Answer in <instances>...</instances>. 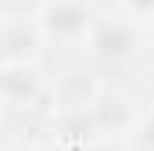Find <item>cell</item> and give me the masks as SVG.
Listing matches in <instances>:
<instances>
[{
    "instance_id": "9c48e42d",
    "label": "cell",
    "mask_w": 154,
    "mask_h": 151,
    "mask_svg": "<svg viewBox=\"0 0 154 151\" xmlns=\"http://www.w3.org/2000/svg\"><path fill=\"white\" fill-rule=\"evenodd\" d=\"M0 151H57L47 137H7Z\"/></svg>"
},
{
    "instance_id": "52a82bcc",
    "label": "cell",
    "mask_w": 154,
    "mask_h": 151,
    "mask_svg": "<svg viewBox=\"0 0 154 151\" xmlns=\"http://www.w3.org/2000/svg\"><path fill=\"white\" fill-rule=\"evenodd\" d=\"M125 148L129 151H154V97L143 101V112H140V119H136V126L129 130Z\"/></svg>"
},
{
    "instance_id": "7c38bea8",
    "label": "cell",
    "mask_w": 154,
    "mask_h": 151,
    "mask_svg": "<svg viewBox=\"0 0 154 151\" xmlns=\"http://www.w3.org/2000/svg\"><path fill=\"white\" fill-rule=\"evenodd\" d=\"M0 133H7V112H4V104H0Z\"/></svg>"
},
{
    "instance_id": "277c9868",
    "label": "cell",
    "mask_w": 154,
    "mask_h": 151,
    "mask_svg": "<svg viewBox=\"0 0 154 151\" xmlns=\"http://www.w3.org/2000/svg\"><path fill=\"white\" fill-rule=\"evenodd\" d=\"M47 72H50V101H47L50 115L90 112L108 83V76L97 72L86 58H54L47 61Z\"/></svg>"
},
{
    "instance_id": "ba28073f",
    "label": "cell",
    "mask_w": 154,
    "mask_h": 151,
    "mask_svg": "<svg viewBox=\"0 0 154 151\" xmlns=\"http://www.w3.org/2000/svg\"><path fill=\"white\" fill-rule=\"evenodd\" d=\"M100 4H108L111 11L125 14V18L136 22V25H143V22L154 14V0H100Z\"/></svg>"
},
{
    "instance_id": "8992f818",
    "label": "cell",
    "mask_w": 154,
    "mask_h": 151,
    "mask_svg": "<svg viewBox=\"0 0 154 151\" xmlns=\"http://www.w3.org/2000/svg\"><path fill=\"white\" fill-rule=\"evenodd\" d=\"M0 61H47L32 7H0Z\"/></svg>"
},
{
    "instance_id": "5b68a950",
    "label": "cell",
    "mask_w": 154,
    "mask_h": 151,
    "mask_svg": "<svg viewBox=\"0 0 154 151\" xmlns=\"http://www.w3.org/2000/svg\"><path fill=\"white\" fill-rule=\"evenodd\" d=\"M143 101H147V97H143L140 90H133L129 83H122V79H108L104 90H100V97H97L93 108H90V119H93L97 137L125 140L129 130L136 126L140 112H143Z\"/></svg>"
},
{
    "instance_id": "30bf717a",
    "label": "cell",
    "mask_w": 154,
    "mask_h": 151,
    "mask_svg": "<svg viewBox=\"0 0 154 151\" xmlns=\"http://www.w3.org/2000/svg\"><path fill=\"white\" fill-rule=\"evenodd\" d=\"M82 151H129V148H125V140H108V137H93V140H90V144H86Z\"/></svg>"
},
{
    "instance_id": "6da1fadb",
    "label": "cell",
    "mask_w": 154,
    "mask_h": 151,
    "mask_svg": "<svg viewBox=\"0 0 154 151\" xmlns=\"http://www.w3.org/2000/svg\"><path fill=\"white\" fill-rule=\"evenodd\" d=\"M147 54V43H143V29L136 22H129L125 14L111 11L108 4H100L93 25H90V36L82 43V58L111 79V72H125L133 69L136 61H143Z\"/></svg>"
},
{
    "instance_id": "8fae6325",
    "label": "cell",
    "mask_w": 154,
    "mask_h": 151,
    "mask_svg": "<svg viewBox=\"0 0 154 151\" xmlns=\"http://www.w3.org/2000/svg\"><path fill=\"white\" fill-rule=\"evenodd\" d=\"M140 29H143V43H147V54H154V14L147 18V22H143V25H140Z\"/></svg>"
},
{
    "instance_id": "3957f363",
    "label": "cell",
    "mask_w": 154,
    "mask_h": 151,
    "mask_svg": "<svg viewBox=\"0 0 154 151\" xmlns=\"http://www.w3.org/2000/svg\"><path fill=\"white\" fill-rule=\"evenodd\" d=\"M100 11V0H36L32 18L47 47V61L54 58H82V43Z\"/></svg>"
},
{
    "instance_id": "7a4b0ae2",
    "label": "cell",
    "mask_w": 154,
    "mask_h": 151,
    "mask_svg": "<svg viewBox=\"0 0 154 151\" xmlns=\"http://www.w3.org/2000/svg\"><path fill=\"white\" fill-rule=\"evenodd\" d=\"M47 101H50L47 61H0V104L7 112V133L22 130L25 122L47 126L50 115Z\"/></svg>"
}]
</instances>
